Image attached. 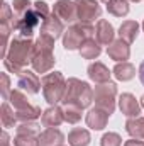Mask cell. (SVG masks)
Here are the masks:
<instances>
[{
	"mask_svg": "<svg viewBox=\"0 0 144 146\" xmlns=\"http://www.w3.org/2000/svg\"><path fill=\"white\" fill-rule=\"evenodd\" d=\"M34 44L31 39L26 37H15L7 51V56L3 58V63L7 66L9 72H14L17 75L24 72V66L32 60V53H34Z\"/></svg>",
	"mask_w": 144,
	"mask_h": 146,
	"instance_id": "cell-1",
	"label": "cell"
},
{
	"mask_svg": "<svg viewBox=\"0 0 144 146\" xmlns=\"http://www.w3.org/2000/svg\"><path fill=\"white\" fill-rule=\"evenodd\" d=\"M53 48H54V39L46 34H41L39 39L34 44V53H32V60L31 65L37 73H46L54 66V54H53Z\"/></svg>",
	"mask_w": 144,
	"mask_h": 146,
	"instance_id": "cell-2",
	"label": "cell"
},
{
	"mask_svg": "<svg viewBox=\"0 0 144 146\" xmlns=\"http://www.w3.org/2000/svg\"><path fill=\"white\" fill-rule=\"evenodd\" d=\"M93 100V90L87 82H81L78 78H68L66 80V92L63 95V104H71L80 109H87Z\"/></svg>",
	"mask_w": 144,
	"mask_h": 146,
	"instance_id": "cell-3",
	"label": "cell"
},
{
	"mask_svg": "<svg viewBox=\"0 0 144 146\" xmlns=\"http://www.w3.org/2000/svg\"><path fill=\"white\" fill-rule=\"evenodd\" d=\"M41 85H42V94L48 104L56 106L58 102L63 100V95L66 92V80L59 72L44 75L41 80Z\"/></svg>",
	"mask_w": 144,
	"mask_h": 146,
	"instance_id": "cell-4",
	"label": "cell"
},
{
	"mask_svg": "<svg viewBox=\"0 0 144 146\" xmlns=\"http://www.w3.org/2000/svg\"><path fill=\"white\" fill-rule=\"evenodd\" d=\"M95 34V27L90 24V22H78V24H73L68 27V31H65V34H63V46L66 48V49H80L81 48V44L87 41V39H90V37H93Z\"/></svg>",
	"mask_w": 144,
	"mask_h": 146,
	"instance_id": "cell-5",
	"label": "cell"
},
{
	"mask_svg": "<svg viewBox=\"0 0 144 146\" xmlns=\"http://www.w3.org/2000/svg\"><path fill=\"white\" fill-rule=\"evenodd\" d=\"M115 95H117V85L112 82L98 83L93 90V100L97 107L104 109L108 114H112L115 109Z\"/></svg>",
	"mask_w": 144,
	"mask_h": 146,
	"instance_id": "cell-6",
	"label": "cell"
},
{
	"mask_svg": "<svg viewBox=\"0 0 144 146\" xmlns=\"http://www.w3.org/2000/svg\"><path fill=\"white\" fill-rule=\"evenodd\" d=\"M44 22V19L37 14L34 9L27 10L26 14L19 15L14 22V31L19 33V37H26V39H31L32 34L36 33V29Z\"/></svg>",
	"mask_w": 144,
	"mask_h": 146,
	"instance_id": "cell-7",
	"label": "cell"
},
{
	"mask_svg": "<svg viewBox=\"0 0 144 146\" xmlns=\"http://www.w3.org/2000/svg\"><path fill=\"white\" fill-rule=\"evenodd\" d=\"M75 5L80 22H92L93 19H98L102 14V9L97 0H75Z\"/></svg>",
	"mask_w": 144,
	"mask_h": 146,
	"instance_id": "cell-8",
	"label": "cell"
},
{
	"mask_svg": "<svg viewBox=\"0 0 144 146\" xmlns=\"http://www.w3.org/2000/svg\"><path fill=\"white\" fill-rule=\"evenodd\" d=\"M53 14L59 21H63V22H75L78 19L76 5H75V2H71V0H58L54 3Z\"/></svg>",
	"mask_w": 144,
	"mask_h": 146,
	"instance_id": "cell-9",
	"label": "cell"
},
{
	"mask_svg": "<svg viewBox=\"0 0 144 146\" xmlns=\"http://www.w3.org/2000/svg\"><path fill=\"white\" fill-rule=\"evenodd\" d=\"M41 34H46V36L53 37V39H58L61 34H65V26H63V21H59L54 14H51L48 19H44V22L41 24Z\"/></svg>",
	"mask_w": 144,
	"mask_h": 146,
	"instance_id": "cell-10",
	"label": "cell"
},
{
	"mask_svg": "<svg viewBox=\"0 0 144 146\" xmlns=\"http://www.w3.org/2000/svg\"><path fill=\"white\" fill-rule=\"evenodd\" d=\"M119 107L122 110V114L127 115L129 119L131 117H139V114H141V106H139V102L136 100V97L132 94H122L119 97Z\"/></svg>",
	"mask_w": 144,
	"mask_h": 146,
	"instance_id": "cell-11",
	"label": "cell"
},
{
	"mask_svg": "<svg viewBox=\"0 0 144 146\" xmlns=\"http://www.w3.org/2000/svg\"><path fill=\"white\" fill-rule=\"evenodd\" d=\"M107 54L115 60V61H126L129 60V54H131V49H129V42H126L124 39H117V41H112L107 48Z\"/></svg>",
	"mask_w": 144,
	"mask_h": 146,
	"instance_id": "cell-12",
	"label": "cell"
},
{
	"mask_svg": "<svg viewBox=\"0 0 144 146\" xmlns=\"http://www.w3.org/2000/svg\"><path fill=\"white\" fill-rule=\"evenodd\" d=\"M19 88L27 92V94H37L39 88H41V82L36 76V73L29 72V70H24V72L19 75V82H17Z\"/></svg>",
	"mask_w": 144,
	"mask_h": 146,
	"instance_id": "cell-13",
	"label": "cell"
},
{
	"mask_svg": "<svg viewBox=\"0 0 144 146\" xmlns=\"http://www.w3.org/2000/svg\"><path fill=\"white\" fill-rule=\"evenodd\" d=\"M108 112H105L104 109H92L88 114H87V126L95 129V131H100L107 126V121H108Z\"/></svg>",
	"mask_w": 144,
	"mask_h": 146,
	"instance_id": "cell-14",
	"label": "cell"
},
{
	"mask_svg": "<svg viewBox=\"0 0 144 146\" xmlns=\"http://www.w3.org/2000/svg\"><path fill=\"white\" fill-rule=\"evenodd\" d=\"M65 121V115H63V109L56 107V106H51L49 109H46L41 115V122L42 126L46 127H58L61 122Z\"/></svg>",
	"mask_w": 144,
	"mask_h": 146,
	"instance_id": "cell-15",
	"label": "cell"
},
{
	"mask_svg": "<svg viewBox=\"0 0 144 146\" xmlns=\"http://www.w3.org/2000/svg\"><path fill=\"white\" fill-rule=\"evenodd\" d=\"M37 138H39V146H61L65 141L63 133L56 127H48Z\"/></svg>",
	"mask_w": 144,
	"mask_h": 146,
	"instance_id": "cell-16",
	"label": "cell"
},
{
	"mask_svg": "<svg viewBox=\"0 0 144 146\" xmlns=\"http://www.w3.org/2000/svg\"><path fill=\"white\" fill-rule=\"evenodd\" d=\"M110 75H112L110 70L100 61H95V63H92L88 66V76L95 83H107V82H110Z\"/></svg>",
	"mask_w": 144,
	"mask_h": 146,
	"instance_id": "cell-17",
	"label": "cell"
},
{
	"mask_svg": "<svg viewBox=\"0 0 144 146\" xmlns=\"http://www.w3.org/2000/svg\"><path fill=\"white\" fill-rule=\"evenodd\" d=\"M114 27L112 24L105 21V19H100L97 22V27H95V36H97V41L100 44H110L114 41Z\"/></svg>",
	"mask_w": 144,
	"mask_h": 146,
	"instance_id": "cell-18",
	"label": "cell"
},
{
	"mask_svg": "<svg viewBox=\"0 0 144 146\" xmlns=\"http://www.w3.org/2000/svg\"><path fill=\"white\" fill-rule=\"evenodd\" d=\"M137 34H139V24L136 21H126L119 27V36H120V39H124L126 42L136 41Z\"/></svg>",
	"mask_w": 144,
	"mask_h": 146,
	"instance_id": "cell-19",
	"label": "cell"
},
{
	"mask_svg": "<svg viewBox=\"0 0 144 146\" xmlns=\"http://www.w3.org/2000/svg\"><path fill=\"white\" fill-rule=\"evenodd\" d=\"M100 53H102L100 42L95 41L93 37L87 39V41L81 44V48H80V54H81V58H85V60H95V58H98Z\"/></svg>",
	"mask_w": 144,
	"mask_h": 146,
	"instance_id": "cell-20",
	"label": "cell"
},
{
	"mask_svg": "<svg viewBox=\"0 0 144 146\" xmlns=\"http://www.w3.org/2000/svg\"><path fill=\"white\" fill-rule=\"evenodd\" d=\"M134 75H136V68L127 61H120L114 68V76L120 82H129L134 78Z\"/></svg>",
	"mask_w": 144,
	"mask_h": 146,
	"instance_id": "cell-21",
	"label": "cell"
},
{
	"mask_svg": "<svg viewBox=\"0 0 144 146\" xmlns=\"http://www.w3.org/2000/svg\"><path fill=\"white\" fill-rule=\"evenodd\" d=\"M68 143L70 146H88L90 145V133L81 127H75L68 134Z\"/></svg>",
	"mask_w": 144,
	"mask_h": 146,
	"instance_id": "cell-22",
	"label": "cell"
},
{
	"mask_svg": "<svg viewBox=\"0 0 144 146\" xmlns=\"http://www.w3.org/2000/svg\"><path fill=\"white\" fill-rule=\"evenodd\" d=\"M126 131L137 139H144V119L143 117H131L126 122Z\"/></svg>",
	"mask_w": 144,
	"mask_h": 146,
	"instance_id": "cell-23",
	"label": "cell"
},
{
	"mask_svg": "<svg viewBox=\"0 0 144 146\" xmlns=\"http://www.w3.org/2000/svg\"><path fill=\"white\" fill-rule=\"evenodd\" d=\"M39 115H42V112H41V109L36 107V106H27V107H24V109L15 110V117H17V121H20V122L36 121Z\"/></svg>",
	"mask_w": 144,
	"mask_h": 146,
	"instance_id": "cell-24",
	"label": "cell"
},
{
	"mask_svg": "<svg viewBox=\"0 0 144 146\" xmlns=\"http://www.w3.org/2000/svg\"><path fill=\"white\" fill-rule=\"evenodd\" d=\"M107 10L115 17H126L129 14V3L127 0H110L107 3Z\"/></svg>",
	"mask_w": 144,
	"mask_h": 146,
	"instance_id": "cell-25",
	"label": "cell"
},
{
	"mask_svg": "<svg viewBox=\"0 0 144 146\" xmlns=\"http://www.w3.org/2000/svg\"><path fill=\"white\" fill-rule=\"evenodd\" d=\"M0 119H2V126L3 127H14L15 126V122H17V117L14 115V112L10 110L9 107V104L7 102H3L2 104V109H0Z\"/></svg>",
	"mask_w": 144,
	"mask_h": 146,
	"instance_id": "cell-26",
	"label": "cell"
},
{
	"mask_svg": "<svg viewBox=\"0 0 144 146\" xmlns=\"http://www.w3.org/2000/svg\"><path fill=\"white\" fill-rule=\"evenodd\" d=\"M9 102L15 107V110L24 109V107L31 106V104H29V100H27V97H26L20 90H12V92H10V95H9Z\"/></svg>",
	"mask_w": 144,
	"mask_h": 146,
	"instance_id": "cell-27",
	"label": "cell"
},
{
	"mask_svg": "<svg viewBox=\"0 0 144 146\" xmlns=\"http://www.w3.org/2000/svg\"><path fill=\"white\" fill-rule=\"evenodd\" d=\"M63 115H65V121L70 122V124H76L80 119H81V109L71 106V104H66L63 107Z\"/></svg>",
	"mask_w": 144,
	"mask_h": 146,
	"instance_id": "cell-28",
	"label": "cell"
},
{
	"mask_svg": "<svg viewBox=\"0 0 144 146\" xmlns=\"http://www.w3.org/2000/svg\"><path fill=\"white\" fill-rule=\"evenodd\" d=\"M41 131L39 124H36L34 121L31 122H22L19 127H17V134H24V136H37Z\"/></svg>",
	"mask_w": 144,
	"mask_h": 146,
	"instance_id": "cell-29",
	"label": "cell"
},
{
	"mask_svg": "<svg viewBox=\"0 0 144 146\" xmlns=\"http://www.w3.org/2000/svg\"><path fill=\"white\" fill-rule=\"evenodd\" d=\"M14 146H39V138L17 134V138L14 139Z\"/></svg>",
	"mask_w": 144,
	"mask_h": 146,
	"instance_id": "cell-30",
	"label": "cell"
},
{
	"mask_svg": "<svg viewBox=\"0 0 144 146\" xmlns=\"http://www.w3.org/2000/svg\"><path fill=\"white\" fill-rule=\"evenodd\" d=\"M100 146H122V138L117 133H107L100 139Z\"/></svg>",
	"mask_w": 144,
	"mask_h": 146,
	"instance_id": "cell-31",
	"label": "cell"
},
{
	"mask_svg": "<svg viewBox=\"0 0 144 146\" xmlns=\"http://www.w3.org/2000/svg\"><path fill=\"white\" fill-rule=\"evenodd\" d=\"M0 22L2 24H10L12 27H14V15H12V12H10V5L9 3H3L2 5V14H0Z\"/></svg>",
	"mask_w": 144,
	"mask_h": 146,
	"instance_id": "cell-32",
	"label": "cell"
},
{
	"mask_svg": "<svg viewBox=\"0 0 144 146\" xmlns=\"http://www.w3.org/2000/svg\"><path fill=\"white\" fill-rule=\"evenodd\" d=\"M12 5H14V10H15L19 15H22V14H26L27 10H31V2H29V0H14Z\"/></svg>",
	"mask_w": 144,
	"mask_h": 146,
	"instance_id": "cell-33",
	"label": "cell"
},
{
	"mask_svg": "<svg viewBox=\"0 0 144 146\" xmlns=\"http://www.w3.org/2000/svg\"><path fill=\"white\" fill-rule=\"evenodd\" d=\"M34 10H36L37 14L42 17V19H48L51 14H49V7H48V3L46 2H41V0H37L36 3H34V7H32Z\"/></svg>",
	"mask_w": 144,
	"mask_h": 146,
	"instance_id": "cell-34",
	"label": "cell"
},
{
	"mask_svg": "<svg viewBox=\"0 0 144 146\" xmlns=\"http://www.w3.org/2000/svg\"><path fill=\"white\" fill-rule=\"evenodd\" d=\"M0 80H2V97H3V100H9L10 92H9V76H7V73H2Z\"/></svg>",
	"mask_w": 144,
	"mask_h": 146,
	"instance_id": "cell-35",
	"label": "cell"
},
{
	"mask_svg": "<svg viewBox=\"0 0 144 146\" xmlns=\"http://www.w3.org/2000/svg\"><path fill=\"white\" fill-rule=\"evenodd\" d=\"M124 146H144V141L137 139V138H132V139L126 141V143H124Z\"/></svg>",
	"mask_w": 144,
	"mask_h": 146,
	"instance_id": "cell-36",
	"label": "cell"
},
{
	"mask_svg": "<svg viewBox=\"0 0 144 146\" xmlns=\"http://www.w3.org/2000/svg\"><path fill=\"white\" fill-rule=\"evenodd\" d=\"M139 78H141V83L144 85V61L141 63V66H139Z\"/></svg>",
	"mask_w": 144,
	"mask_h": 146,
	"instance_id": "cell-37",
	"label": "cell"
},
{
	"mask_svg": "<svg viewBox=\"0 0 144 146\" xmlns=\"http://www.w3.org/2000/svg\"><path fill=\"white\" fill-rule=\"evenodd\" d=\"M2 146H10L9 145V136H7V133L2 134Z\"/></svg>",
	"mask_w": 144,
	"mask_h": 146,
	"instance_id": "cell-38",
	"label": "cell"
},
{
	"mask_svg": "<svg viewBox=\"0 0 144 146\" xmlns=\"http://www.w3.org/2000/svg\"><path fill=\"white\" fill-rule=\"evenodd\" d=\"M141 106H143V109H144V95L141 97Z\"/></svg>",
	"mask_w": 144,
	"mask_h": 146,
	"instance_id": "cell-39",
	"label": "cell"
},
{
	"mask_svg": "<svg viewBox=\"0 0 144 146\" xmlns=\"http://www.w3.org/2000/svg\"><path fill=\"white\" fill-rule=\"evenodd\" d=\"M102 2H105V3H108V2H110V0H102Z\"/></svg>",
	"mask_w": 144,
	"mask_h": 146,
	"instance_id": "cell-40",
	"label": "cell"
},
{
	"mask_svg": "<svg viewBox=\"0 0 144 146\" xmlns=\"http://www.w3.org/2000/svg\"><path fill=\"white\" fill-rule=\"evenodd\" d=\"M131 2H141V0H131Z\"/></svg>",
	"mask_w": 144,
	"mask_h": 146,
	"instance_id": "cell-41",
	"label": "cell"
},
{
	"mask_svg": "<svg viewBox=\"0 0 144 146\" xmlns=\"http://www.w3.org/2000/svg\"><path fill=\"white\" fill-rule=\"evenodd\" d=\"M143 31H144V21H143Z\"/></svg>",
	"mask_w": 144,
	"mask_h": 146,
	"instance_id": "cell-42",
	"label": "cell"
},
{
	"mask_svg": "<svg viewBox=\"0 0 144 146\" xmlns=\"http://www.w3.org/2000/svg\"><path fill=\"white\" fill-rule=\"evenodd\" d=\"M61 146H63V145H61Z\"/></svg>",
	"mask_w": 144,
	"mask_h": 146,
	"instance_id": "cell-43",
	"label": "cell"
}]
</instances>
